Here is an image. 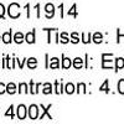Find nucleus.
I'll use <instances>...</instances> for the list:
<instances>
[{
    "mask_svg": "<svg viewBox=\"0 0 124 124\" xmlns=\"http://www.w3.org/2000/svg\"><path fill=\"white\" fill-rule=\"evenodd\" d=\"M9 15L11 17H14V19H16L20 15V6L16 3L10 4V6H9Z\"/></svg>",
    "mask_w": 124,
    "mask_h": 124,
    "instance_id": "obj_1",
    "label": "nucleus"
},
{
    "mask_svg": "<svg viewBox=\"0 0 124 124\" xmlns=\"http://www.w3.org/2000/svg\"><path fill=\"white\" fill-rule=\"evenodd\" d=\"M29 116H30V118H31V119H36V118H37V116H39V109H37V106L32 104V106L30 107V109H29Z\"/></svg>",
    "mask_w": 124,
    "mask_h": 124,
    "instance_id": "obj_2",
    "label": "nucleus"
},
{
    "mask_svg": "<svg viewBox=\"0 0 124 124\" xmlns=\"http://www.w3.org/2000/svg\"><path fill=\"white\" fill-rule=\"evenodd\" d=\"M45 10H46V16H47L48 19L52 17V16L55 15V6H54L52 4H47L46 8H45Z\"/></svg>",
    "mask_w": 124,
    "mask_h": 124,
    "instance_id": "obj_3",
    "label": "nucleus"
},
{
    "mask_svg": "<svg viewBox=\"0 0 124 124\" xmlns=\"http://www.w3.org/2000/svg\"><path fill=\"white\" fill-rule=\"evenodd\" d=\"M25 116H26L25 106H19V108H17V117H19V119H24Z\"/></svg>",
    "mask_w": 124,
    "mask_h": 124,
    "instance_id": "obj_4",
    "label": "nucleus"
},
{
    "mask_svg": "<svg viewBox=\"0 0 124 124\" xmlns=\"http://www.w3.org/2000/svg\"><path fill=\"white\" fill-rule=\"evenodd\" d=\"M26 41L29 44H34L35 42V32H34V31H32V32H29L26 35Z\"/></svg>",
    "mask_w": 124,
    "mask_h": 124,
    "instance_id": "obj_5",
    "label": "nucleus"
},
{
    "mask_svg": "<svg viewBox=\"0 0 124 124\" xmlns=\"http://www.w3.org/2000/svg\"><path fill=\"white\" fill-rule=\"evenodd\" d=\"M3 41L5 44H9L10 41H11V31H9V32H5L3 35Z\"/></svg>",
    "mask_w": 124,
    "mask_h": 124,
    "instance_id": "obj_6",
    "label": "nucleus"
},
{
    "mask_svg": "<svg viewBox=\"0 0 124 124\" xmlns=\"http://www.w3.org/2000/svg\"><path fill=\"white\" fill-rule=\"evenodd\" d=\"M15 91H16V87H15V85H14V83H9V85L6 86V92H9L10 94L15 93Z\"/></svg>",
    "mask_w": 124,
    "mask_h": 124,
    "instance_id": "obj_7",
    "label": "nucleus"
},
{
    "mask_svg": "<svg viewBox=\"0 0 124 124\" xmlns=\"http://www.w3.org/2000/svg\"><path fill=\"white\" fill-rule=\"evenodd\" d=\"M71 65H72L71 60L67 58V57H65L63 58V62H62V67H63V68H68V67H71Z\"/></svg>",
    "mask_w": 124,
    "mask_h": 124,
    "instance_id": "obj_8",
    "label": "nucleus"
},
{
    "mask_svg": "<svg viewBox=\"0 0 124 124\" xmlns=\"http://www.w3.org/2000/svg\"><path fill=\"white\" fill-rule=\"evenodd\" d=\"M37 65V62H36V58H29V62H27V66L30 68H35Z\"/></svg>",
    "mask_w": 124,
    "mask_h": 124,
    "instance_id": "obj_9",
    "label": "nucleus"
},
{
    "mask_svg": "<svg viewBox=\"0 0 124 124\" xmlns=\"http://www.w3.org/2000/svg\"><path fill=\"white\" fill-rule=\"evenodd\" d=\"M124 67V60L122 58V57H119V58H117V71L118 70H120V68H123Z\"/></svg>",
    "mask_w": 124,
    "mask_h": 124,
    "instance_id": "obj_10",
    "label": "nucleus"
},
{
    "mask_svg": "<svg viewBox=\"0 0 124 124\" xmlns=\"http://www.w3.org/2000/svg\"><path fill=\"white\" fill-rule=\"evenodd\" d=\"M23 40H24V36H23L21 32H17V34L15 35V42L21 44V42H23Z\"/></svg>",
    "mask_w": 124,
    "mask_h": 124,
    "instance_id": "obj_11",
    "label": "nucleus"
},
{
    "mask_svg": "<svg viewBox=\"0 0 124 124\" xmlns=\"http://www.w3.org/2000/svg\"><path fill=\"white\" fill-rule=\"evenodd\" d=\"M118 91H119V93L124 94V79H120L119 81V83H118Z\"/></svg>",
    "mask_w": 124,
    "mask_h": 124,
    "instance_id": "obj_12",
    "label": "nucleus"
},
{
    "mask_svg": "<svg viewBox=\"0 0 124 124\" xmlns=\"http://www.w3.org/2000/svg\"><path fill=\"white\" fill-rule=\"evenodd\" d=\"M50 67L51 68H57L58 67V60L55 57V58H52L51 60V63H50Z\"/></svg>",
    "mask_w": 124,
    "mask_h": 124,
    "instance_id": "obj_13",
    "label": "nucleus"
},
{
    "mask_svg": "<svg viewBox=\"0 0 124 124\" xmlns=\"http://www.w3.org/2000/svg\"><path fill=\"white\" fill-rule=\"evenodd\" d=\"M73 66H75L76 68H79V67H82V58H79V57L75 58V62H73Z\"/></svg>",
    "mask_w": 124,
    "mask_h": 124,
    "instance_id": "obj_14",
    "label": "nucleus"
},
{
    "mask_svg": "<svg viewBox=\"0 0 124 124\" xmlns=\"http://www.w3.org/2000/svg\"><path fill=\"white\" fill-rule=\"evenodd\" d=\"M66 92L70 93V94H71V93H73V92H75V86L72 85V83H68V85L66 86Z\"/></svg>",
    "mask_w": 124,
    "mask_h": 124,
    "instance_id": "obj_15",
    "label": "nucleus"
},
{
    "mask_svg": "<svg viewBox=\"0 0 124 124\" xmlns=\"http://www.w3.org/2000/svg\"><path fill=\"white\" fill-rule=\"evenodd\" d=\"M51 88H52V87H51L50 83H46V85H45V89H44V93H45V94H48V93L52 92V89H51Z\"/></svg>",
    "mask_w": 124,
    "mask_h": 124,
    "instance_id": "obj_16",
    "label": "nucleus"
},
{
    "mask_svg": "<svg viewBox=\"0 0 124 124\" xmlns=\"http://www.w3.org/2000/svg\"><path fill=\"white\" fill-rule=\"evenodd\" d=\"M99 89H101V91H104V92H108V91H109V88H108V81H104V83L101 86Z\"/></svg>",
    "mask_w": 124,
    "mask_h": 124,
    "instance_id": "obj_17",
    "label": "nucleus"
},
{
    "mask_svg": "<svg viewBox=\"0 0 124 124\" xmlns=\"http://www.w3.org/2000/svg\"><path fill=\"white\" fill-rule=\"evenodd\" d=\"M93 39H94V42H96V44H99L101 41H102V35H101L99 32H97V34L94 35V37H93Z\"/></svg>",
    "mask_w": 124,
    "mask_h": 124,
    "instance_id": "obj_18",
    "label": "nucleus"
},
{
    "mask_svg": "<svg viewBox=\"0 0 124 124\" xmlns=\"http://www.w3.org/2000/svg\"><path fill=\"white\" fill-rule=\"evenodd\" d=\"M20 92H24V93H26L27 92V86L25 85V83H21V85H20Z\"/></svg>",
    "mask_w": 124,
    "mask_h": 124,
    "instance_id": "obj_19",
    "label": "nucleus"
},
{
    "mask_svg": "<svg viewBox=\"0 0 124 124\" xmlns=\"http://www.w3.org/2000/svg\"><path fill=\"white\" fill-rule=\"evenodd\" d=\"M61 41H62V42H63V44L68 42V39H67V35H66L65 32L62 34V35H61Z\"/></svg>",
    "mask_w": 124,
    "mask_h": 124,
    "instance_id": "obj_20",
    "label": "nucleus"
},
{
    "mask_svg": "<svg viewBox=\"0 0 124 124\" xmlns=\"http://www.w3.org/2000/svg\"><path fill=\"white\" fill-rule=\"evenodd\" d=\"M4 13H5V9H4V5L0 4V17L4 16Z\"/></svg>",
    "mask_w": 124,
    "mask_h": 124,
    "instance_id": "obj_21",
    "label": "nucleus"
},
{
    "mask_svg": "<svg viewBox=\"0 0 124 124\" xmlns=\"http://www.w3.org/2000/svg\"><path fill=\"white\" fill-rule=\"evenodd\" d=\"M5 91H6V87H5L3 83H0V94H3Z\"/></svg>",
    "mask_w": 124,
    "mask_h": 124,
    "instance_id": "obj_22",
    "label": "nucleus"
},
{
    "mask_svg": "<svg viewBox=\"0 0 124 124\" xmlns=\"http://www.w3.org/2000/svg\"><path fill=\"white\" fill-rule=\"evenodd\" d=\"M72 39H73L72 41H73L75 44H77V42H78V36H77V34H73V35H72Z\"/></svg>",
    "mask_w": 124,
    "mask_h": 124,
    "instance_id": "obj_23",
    "label": "nucleus"
},
{
    "mask_svg": "<svg viewBox=\"0 0 124 124\" xmlns=\"http://www.w3.org/2000/svg\"><path fill=\"white\" fill-rule=\"evenodd\" d=\"M6 116H11V117L14 116V114H13V106L10 107V108H9V110L6 112Z\"/></svg>",
    "mask_w": 124,
    "mask_h": 124,
    "instance_id": "obj_24",
    "label": "nucleus"
},
{
    "mask_svg": "<svg viewBox=\"0 0 124 124\" xmlns=\"http://www.w3.org/2000/svg\"><path fill=\"white\" fill-rule=\"evenodd\" d=\"M75 9H76V5H73V8H71V10H70V15H72V13L75 14ZM76 15V14H75Z\"/></svg>",
    "mask_w": 124,
    "mask_h": 124,
    "instance_id": "obj_25",
    "label": "nucleus"
}]
</instances>
